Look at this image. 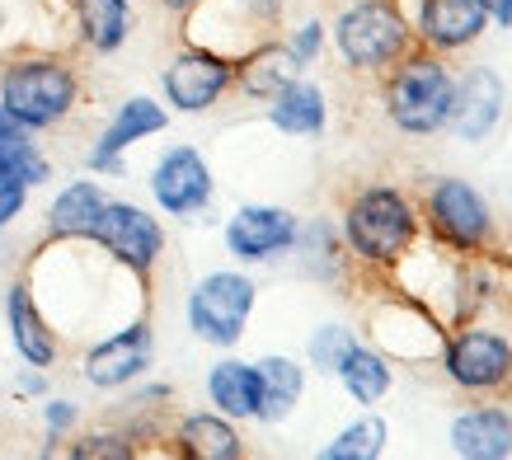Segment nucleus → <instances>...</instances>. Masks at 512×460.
<instances>
[{"instance_id":"1","label":"nucleus","mask_w":512,"mask_h":460,"mask_svg":"<svg viewBox=\"0 0 512 460\" xmlns=\"http://www.w3.org/2000/svg\"><path fill=\"white\" fill-rule=\"evenodd\" d=\"M76 71L62 57H15L0 71V104L15 113L29 132L57 127L76 108Z\"/></svg>"},{"instance_id":"2","label":"nucleus","mask_w":512,"mask_h":460,"mask_svg":"<svg viewBox=\"0 0 512 460\" xmlns=\"http://www.w3.org/2000/svg\"><path fill=\"white\" fill-rule=\"evenodd\" d=\"M334 43L353 71H386L409 52V24L395 0H357L334 24Z\"/></svg>"},{"instance_id":"3","label":"nucleus","mask_w":512,"mask_h":460,"mask_svg":"<svg viewBox=\"0 0 512 460\" xmlns=\"http://www.w3.org/2000/svg\"><path fill=\"white\" fill-rule=\"evenodd\" d=\"M414 226L419 216L409 207L404 193L395 188H367L348 202V216H343V230H348V245H353L357 259L367 263H395L414 240Z\"/></svg>"},{"instance_id":"4","label":"nucleus","mask_w":512,"mask_h":460,"mask_svg":"<svg viewBox=\"0 0 512 460\" xmlns=\"http://www.w3.org/2000/svg\"><path fill=\"white\" fill-rule=\"evenodd\" d=\"M390 123L409 137H433L447 127L451 113V76L437 57H404L386 90Z\"/></svg>"},{"instance_id":"5","label":"nucleus","mask_w":512,"mask_h":460,"mask_svg":"<svg viewBox=\"0 0 512 460\" xmlns=\"http://www.w3.org/2000/svg\"><path fill=\"white\" fill-rule=\"evenodd\" d=\"M249 310H254V282L245 273H207L188 292V329L212 348H235L245 338Z\"/></svg>"},{"instance_id":"6","label":"nucleus","mask_w":512,"mask_h":460,"mask_svg":"<svg viewBox=\"0 0 512 460\" xmlns=\"http://www.w3.org/2000/svg\"><path fill=\"white\" fill-rule=\"evenodd\" d=\"M90 240L109 259H118L123 268H132L137 277H146L165 254V230L151 212H141L132 202H104V212L94 221Z\"/></svg>"},{"instance_id":"7","label":"nucleus","mask_w":512,"mask_h":460,"mask_svg":"<svg viewBox=\"0 0 512 460\" xmlns=\"http://www.w3.org/2000/svg\"><path fill=\"white\" fill-rule=\"evenodd\" d=\"M231 85H235V62L212 52V47L193 43L165 66V94H170V104L179 113H207Z\"/></svg>"},{"instance_id":"8","label":"nucleus","mask_w":512,"mask_h":460,"mask_svg":"<svg viewBox=\"0 0 512 460\" xmlns=\"http://www.w3.org/2000/svg\"><path fill=\"white\" fill-rule=\"evenodd\" d=\"M428 226L451 249H480L489 240V202L466 179H437L428 193Z\"/></svg>"},{"instance_id":"9","label":"nucleus","mask_w":512,"mask_h":460,"mask_svg":"<svg viewBox=\"0 0 512 460\" xmlns=\"http://www.w3.org/2000/svg\"><path fill=\"white\" fill-rule=\"evenodd\" d=\"M151 193L170 216H193L212 202V169L193 146H170L151 169Z\"/></svg>"},{"instance_id":"10","label":"nucleus","mask_w":512,"mask_h":460,"mask_svg":"<svg viewBox=\"0 0 512 460\" xmlns=\"http://www.w3.org/2000/svg\"><path fill=\"white\" fill-rule=\"evenodd\" d=\"M156 357V338H151V324L132 320L123 324L118 334L99 338L90 353H85V381L99 385V390H118V385H132L141 371L151 367Z\"/></svg>"},{"instance_id":"11","label":"nucleus","mask_w":512,"mask_h":460,"mask_svg":"<svg viewBox=\"0 0 512 460\" xmlns=\"http://www.w3.org/2000/svg\"><path fill=\"white\" fill-rule=\"evenodd\" d=\"M296 216L287 207H264V202H249L226 221V249H231L240 263H264L273 254L296 245Z\"/></svg>"},{"instance_id":"12","label":"nucleus","mask_w":512,"mask_h":460,"mask_svg":"<svg viewBox=\"0 0 512 460\" xmlns=\"http://www.w3.org/2000/svg\"><path fill=\"white\" fill-rule=\"evenodd\" d=\"M447 376L466 390H494L512 376V343L489 329L456 334L447 348Z\"/></svg>"},{"instance_id":"13","label":"nucleus","mask_w":512,"mask_h":460,"mask_svg":"<svg viewBox=\"0 0 512 460\" xmlns=\"http://www.w3.org/2000/svg\"><path fill=\"white\" fill-rule=\"evenodd\" d=\"M503 99H508L503 80L489 66H470L461 80H451V132L461 141H484L494 132L498 113H503Z\"/></svg>"},{"instance_id":"14","label":"nucleus","mask_w":512,"mask_h":460,"mask_svg":"<svg viewBox=\"0 0 512 460\" xmlns=\"http://www.w3.org/2000/svg\"><path fill=\"white\" fill-rule=\"evenodd\" d=\"M165 123H170V113H165L156 99L132 94L127 104H118L113 123L104 127V137L94 141L90 169H99V174H123V151H127V146H137L141 137H156V132H165Z\"/></svg>"},{"instance_id":"15","label":"nucleus","mask_w":512,"mask_h":460,"mask_svg":"<svg viewBox=\"0 0 512 460\" xmlns=\"http://www.w3.org/2000/svg\"><path fill=\"white\" fill-rule=\"evenodd\" d=\"M489 19H494L489 0H423L419 33L423 43L437 47V52H456V47L475 43Z\"/></svg>"},{"instance_id":"16","label":"nucleus","mask_w":512,"mask_h":460,"mask_svg":"<svg viewBox=\"0 0 512 460\" xmlns=\"http://www.w3.org/2000/svg\"><path fill=\"white\" fill-rule=\"evenodd\" d=\"M5 315H10V338H15L19 357L29 362V367H52L57 362V353H62V343H57V334L47 329L43 310H38V301H33V287L29 282H15L10 287V296H5Z\"/></svg>"},{"instance_id":"17","label":"nucleus","mask_w":512,"mask_h":460,"mask_svg":"<svg viewBox=\"0 0 512 460\" xmlns=\"http://www.w3.org/2000/svg\"><path fill=\"white\" fill-rule=\"evenodd\" d=\"M451 451L466 460H508L512 418L503 409H470L451 423Z\"/></svg>"},{"instance_id":"18","label":"nucleus","mask_w":512,"mask_h":460,"mask_svg":"<svg viewBox=\"0 0 512 460\" xmlns=\"http://www.w3.org/2000/svg\"><path fill=\"white\" fill-rule=\"evenodd\" d=\"M296 76H301V62L292 57L287 43H259V47H249L245 57H235V85L249 99H273Z\"/></svg>"},{"instance_id":"19","label":"nucleus","mask_w":512,"mask_h":460,"mask_svg":"<svg viewBox=\"0 0 512 460\" xmlns=\"http://www.w3.org/2000/svg\"><path fill=\"white\" fill-rule=\"evenodd\" d=\"M325 118H329L325 90L301 76L268 99V123L287 132V137H315V132H325Z\"/></svg>"},{"instance_id":"20","label":"nucleus","mask_w":512,"mask_h":460,"mask_svg":"<svg viewBox=\"0 0 512 460\" xmlns=\"http://www.w3.org/2000/svg\"><path fill=\"white\" fill-rule=\"evenodd\" d=\"M104 188L90 184V179H76V184H66L52 202V212H47V230L57 235V240H90L94 221L104 212Z\"/></svg>"},{"instance_id":"21","label":"nucleus","mask_w":512,"mask_h":460,"mask_svg":"<svg viewBox=\"0 0 512 460\" xmlns=\"http://www.w3.org/2000/svg\"><path fill=\"white\" fill-rule=\"evenodd\" d=\"M207 395L226 418H254L259 414V371L254 362L226 357L207 371Z\"/></svg>"},{"instance_id":"22","label":"nucleus","mask_w":512,"mask_h":460,"mask_svg":"<svg viewBox=\"0 0 512 460\" xmlns=\"http://www.w3.org/2000/svg\"><path fill=\"white\" fill-rule=\"evenodd\" d=\"M254 371H259V414L254 418L282 423L306 390V371L296 367L292 357H264V362H254Z\"/></svg>"},{"instance_id":"23","label":"nucleus","mask_w":512,"mask_h":460,"mask_svg":"<svg viewBox=\"0 0 512 460\" xmlns=\"http://www.w3.org/2000/svg\"><path fill=\"white\" fill-rule=\"evenodd\" d=\"M179 451L193 460H240L245 442L226 414H193L179 423Z\"/></svg>"},{"instance_id":"24","label":"nucleus","mask_w":512,"mask_h":460,"mask_svg":"<svg viewBox=\"0 0 512 460\" xmlns=\"http://www.w3.org/2000/svg\"><path fill=\"white\" fill-rule=\"evenodd\" d=\"M76 19H80V38L94 52H118L127 43V29H132L127 0H76Z\"/></svg>"},{"instance_id":"25","label":"nucleus","mask_w":512,"mask_h":460,"mask_svg":"<svg viewBox=\"0 0 512 460\" xmlns=\"http://www.w3.org/2000/svg\"><path fill=\"white\" fill-rule=\"evenodd\" d=\"M334 376H339L343 390H348L357 404H376V399H386V390H390V362L381 353H372V348H362V343H353V348L343 353Z\"/></svg>"},{"instance_id":"26","label":"nucleus","mask_w":512,"mask_h":460,"mask_svg":"<svg viewBox=\"0 0 512 460\" xmlns=\"http://www.w3.org/2000/svg\"><path fill=\"white\" fill-rule=\"evenodd\" d=\"M0 169L15 174L19 184H29V188L52 179V165H47V155L29 141V132H5V137H0Z\"/></svg>"},{"instance_id":"27","label":"nucleus","mask_w":512,"mask_h":460,"mask_svg":"<svg viewBox=\"0 0 512 460\" xmlns=\"http://www.w3.org/2000/svg\"><path fill=\"white\" fill-rule=\"evenodd\" d=\"M381 451H386V423L376 414H367V418H357V423H348L325 446V460H376Z\"/></svg>"},{"instance_id":"28","label":"nucleus","mask_w":512,"mask_h":460,"mask_svg":"<svg viewBox=\"0 0 512 460\" xmlns=\"http://www.w3.org/2000/svg\"><path fill=\"white\" fill-rule=\"evenodd\" d=\"M353 343H357L353 329H343V324H320V329L311 334V343H306L311 367H320V371H329V376H334V367L343 362V353H348Z\"/></svg>"},{"instance_id":"29","label":"nucleus","mask_w":512,"mask_h":460,"mask_svg":"<svg viewBox=\"0 0 512 460\" xmlns=\"http://www.w3.org/2000/svg\"><path fill=\"white\" fill-rule=\"evenodd\" d=\"M71 456L76 460H132L137 446L127 442L123 432H94V437H80V442L71 446Z\"/></svg>"},{"instance_id":"30","label":"nucleus","mask_w":512,"mask_h":460,"mask_svg":"<svg viewBox=\"0 0 512 460\" xmlns=\"http://www.w3.org/2000/svg\"><path fill=\"white\" fill-rule=\"evenodd\" d=\"M287 47H292V57L301 66H311L315 57H320V47H325V29L311 19V24H301V29L292 33V43H287Z\"/></svg>"},{"instance_id":"31","label":"nucleus","mask_w":512,"mask_h":460,"mask_svg":"<svg viewBox=\"0 0 512 460\" xmlns=\"http://www.w3.org/2000/svg\"><path fill=\"white\" fill-rule=\"evenodd\" d=\"M43 423L52 437H62L71 423H76V404L71 399H52V404H43Z\"/></svg>"},{"instance_id":"32","label":"nucleus","mask_w":512,"mask_h":460,"mask_svg":"<svg viewBox=\"0 0 512 460\" xmlns=\"http://www.w3.org/2000/svg\"><path fill=\"white\" fill-rule=\"evenodd\" d=\"M24 202H29V188H15V193H5V198H0V230L24 212Z\"/></svg>"},{"instance_id":"33","label":"nucleus","mask_w":512,"mask_h":460,"mask_svg":"<svg viewBox=\"0 0 512 460\" xmlns=\"http://www.w3.org/2000/svg\"><path fill=\"white\" fill-rule=\"evenodd\" d=\"M5 132H29V127H24V123L15 118V113H10V108L0 104V137H5Z\"/></svg>"},{"instance_id":"34","label":"nucleus","mask_w":512,"mask_h":460,"mask_svg":"<svg viewBox=\"0 0 512 460\" xmlns=\"http://www.w3.org/2000/svg\"><path fill=\"white\" fill-rule=\"evenodd\" d=\"M489 10H494V19L503 24V29L512 24V0H489Z\"/></svg>"},{"instance_id":"35","label":"nucleus","mask_w":512,"mask_h":460,"mask_svg":"<svg viewBox=\"0 0 512 460\" xmlns=\"http://www.w3.org/2000/svg\"><path fill=\"white\" fill-rule=\"evenodd\" d=\"M160 5H165V10H174V15H193L202 0H160Z\"/></svg>"}]
</instances>
